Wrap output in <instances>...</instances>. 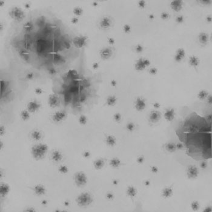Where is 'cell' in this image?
<instances>
[{"label": "cell", "instance_id": "obj_1", "mask_svg": "<svg viewBox=\"0 0 212 212\" xmlns=\"http://www.w3.org/2000/svg\"><path fill=\"white\" fill-rule=\"evenodd\" d=\"M48 150V147L46 144L36 145L32 148V154L34 158L39 159L43 158Z\"/></svg>", "mask_w": 212, "mask_h": 212}, {"label": "cell", "instance_id": "obj_2", "mask_svg": "<svg viewBox=\"0 0 212 212\" xmlns=\"http://www.w3.org/2000/svg\"><path fill=\"white\" fill-rule=\"evenodd\" d=\"M92 198L91 196L87 193L81 194L77 199V202L80 206H85L90 204L92 202Z\"/></svg>", "mask_w": 212, "mask_h": 212}, {"label": "cell", "instance_id": "obj_3", "mask_svg": "<svg viewBox=\"0 0 212 212\" xmlns=\"http://www.w3.org/2000/svg\"><path fill=\"white\" fill-rule=\"evenodd\" d=\"M10 15L14 20L17 21H20L24 17V13L20 8L14 7L10 12Z\"/></svg>", "mask_w": 212, "mask_h": 212}, {"label": "cell", "instance_id": "obj_4", "mask_svg": "<svg viewBox=\"0 0 212 212\" xmlns=\"http://www.w3.org/2000/svg\"><path fill=\"white\" fill-rule=\"evenodd\" d=\"M87 177L82 172H78L75 176V181L78 186H83L87 183Z\"/></svg>", "mask_w": 212, "mask_h": 212}, {"label": "cell", "instance_id": "obj_5", "mask_svg": "<svg viewBox=\"0 0 212 212\" xmlns=\"http://www.w3.org/2000/svg\"><path fill=\"white\" fill-rule=\"evenodd\" d=\"M28 110L30 112H35L40 107L39 104L36 101H31L28 104Z\"/></svg>", "mask_w": 212, "mask_h": 212}, {"label": "cell", "instance_id": "obj_6", "mask_svg": "<svg viewBox=\"0 0 212 212\" xmlns=\"http://www.w3.org/2000/svg\"><path fill=\"white\" fill-rule=\"evenodd\" d=\"M66 116V114L64 112H56L53 116V119L55 122H59L64 119Z\"/></svg>", "mask_w": 212, "mask_h": 212}, {"label": "cell", "instance_id": "obj_7", "mask_svg": "<svg viewBox=\"0 0 212 212\" xmlns=\"http://www.w3.org/2000/svg\"><path fill=\"white\" fill-rule=\"evenodd\" d=\"M49 103L50 107H55L58 105L59 100L55 95H50L49 99Z\"/></svg>", "mask_w": 212, "mask_h": 212}, {"label": "cell", "instance_id": "obj_8", "mask_svg": "<svg viewBox=\"0 0 212 212\" xmlns=\"http://www.w3.org/2000/svg\"><path fill=\"white\" fill-rule=\"evenodd\" d=\"M34 190H35V192L36 195H44L45 192H46V189L43 186H41V185H38L36 186L34 188Z\"/></svg>", "mask_w": 212, "mask_h": 212}, {"label": "cell", "instance_id": "obj_9", "mask_svg": "<svg viewBox=\"0 0 212 212\" xmlns=\"http://www.w3.org/2000/svg\"><path fill=\"white\" fill-rule=\"evenodd\" d=\"M100 25L103 28H108L110 26V20L107 17L103 18L101 21Z\"/></svg>", "mask_w": 212, "mask_h": 212}, {"label": "cell", "instance_id": "obj_10", "mask_svg": "<svg viewBox=\"0 0 212 212\" xmlns=\"http://www.w3.org/2000/svg\"><path fill=\"white\" fill-rule=\"evenodd\" d=\"M62 156L61 153L58 150H55L52 153V159L55 162H58L62 159Z\"/></svg>", "mask_w": 212, "mask_h": 212}, {"label": "cell", "instance_id": "obj_11", "mask_svg": "<svg viewBox=\"0 0 212 212\" xmlns=\"http://www.w3.org/2000/svg\"><path fill=\"white\" fill-rule=\"evenodd\" d=\"M76 46L79 47H82L85 43V37H79L75 38V41H74Z\"/></svg>", "mask_w": 212, "mask_h": 212}, {"label": "cell", "instance_id": "obj_12", "mask_svg": "<svg viewBox=\"0 0 212 212\" xmlns=\"http://www.w3.org/2000/svg\"><path fill=\"white\" fill-rule=\"evenodd\" d=\"M9 191V187L6 184H2L0 187V193L2 196H5Z\"/></svg>", "mask_w": 212, "mask_h": 212}, {"label": "cell", "instance_id": "obj_13", "mask_svg": "<svg viewBox=\"0 0 212 212\" xmlns=\"http://www.w3.org/2000/svg\"><path fill=\"white\" fill-rule=\"evenodd\" d=\"M31 136H32V138H33V139L36 140V141H39V140L41 138V133L39 132V131H37V130H35V131L33 132L32 133Z\"/></svg>", "mask_w": 212, "mask_h": 212}, {"label": "cell", "instance_id": "obj_14", "mask_svg": "<svg viewBox=\"0 0 212 212\" xmlns=\"http://www.w3.org/2000/svg\"><path fill=\"white\" fill-rule=\"evenodd\" d=\"M73 12L75 15L81 16V15L82 14V13H83V10H82V9H81V8L77 7L74 8Z\"/></svg>", "mask_w": 212, "mask_h": 212}, {"label": "cell", "instance_id": "obj_15", "mask_svg": "<svg viewBox=\"0 0 212 212\" xmlns=\"http://www.w3.org/2000/svg\"><path fill=\"white\" fill-rule=\"evenodd\" d=\"M79 90H80V87H78L77 86V84H73L70 87V89H69V92L72 93H77Z\"/></svg>", "mask_w": 212, "mask_h": 212}, {"label": "cell", "instance_id": "obj_16", "mask_svg": "<svg viewBox=\"0 0 212 212\" xmlns=\"http://www.w3.org/2000/svg\"><path fill=\"white\" fill-rule=\"evenodd\" d=\"M24 28L26 31H30L33 28V25L30 22H27L24 24Z\"/></svg>", "mask_w": 212, "mask_h": 212}, {"label": "cell", "instance_id": "obj_17", "mask_svg": "<svg viewBox=\"0 0 212 212\" xmlns=\"http://www.w3.org/2000/svg\"><path fill=\"white\" fill-rule=\"evenodd\" d=\"M110 50L108 49H104L101 52V55L103 57H104V58H107V57H108V56L110 55Z\"/></svg>", "mask_w": 212, "mask_h": 212}, {"label": "cell", "instance_id": "obj_18", "mask_svg": "<svg viewBox=\"0 0 212 212\" xmlns=\"http://www.w3.org/2000/svg\"><path fill=\"white\" fill-rule=\"evenodd\" d=\"M21 118H22L23 120H27L28 118H29V113H28V112H27V111L26 110L23 111V112H21Z\"/></svg>", "mask_w": 212, "mask_h": 212}, {"label": "cell", "instance_id": "obj_19", "mask_svg": "<svg viewBox=\"0 0 212 212\" xmlns=\"http://www.w3.org/2000/svg\"><path fill=\"white\" fill-rule=\"evenodd\" d=\"M103 162L102 160H98V161H96V162H95V168H97V169H99V168H101L103 167Z\"/></svg>", "mask_w": 212, "mask_h": 212}, {"label": "cell", "instance_id": "obj_20", "mask_svg": "<svg viewBox=\"0 0 212 212\" xmlns=\"http://www.w3.org/2000/svg\"><path fill=\"white\" fill-rule=\"evenodd\" d=\"M107 142L108 143V144L110 145H113L115 142V139H114L112 136H108L107 138Z\"/></svg>", "mask_w": 212, "mask_h": 212}, {"label": "cell", "instance_id": "obj_21", "mask_svg": "<svg viewBox=\"0 0 212 212\" xmlns=\"http://www.w3.org/2000/svg\"><path fill=\"white\" fill-rule=\"evenodd\" d=\"M59 171L62 173H66L68 172V168L66 165H61L59 167Z\"/></svg>", "mask_w": 212, "mask_h": 212}, {"label": "cell", "instance_id": "obj_22", "mask_svg": "<svg viewBox=\"0 0 212 212\" xmlns=\"http://www.w3.org/2000/svg\"><path fill=\"white\" fill-rule=\"evenodd\" d=\"M79 122H80V123L81 124H85L87 123L86 117H85V116H84V115H81V116H80V119H79Z\"/></svg>", "mask_w": 212, "mask_h": 212}, {"label": "cell", "instance_id": "obj_23", "mask_svg": "<svg viewBox=\"0 0 212 212\" xmlns=\"http://www.w3.org/2000/svg\"><path fill=\"white\" fill-rule=\"evenodd\" d=\"M6 89V82H5L4 81H1V94L2 93V92H4Z\"/></svg>", "mask_w": 212, "mask_h": 212}, {"label": "cell", "instance_id": "obj_24", "mask_svg": "<svg viewBox=\"0 0 212 212\" xmlns=\"http://www.w3.org/2000/svg\"><path fill=\"white\" fill-rule=\"evenodd\" d=\"M119 161H118V159H113L112 161H111V165H112V166L116 167L119 165Z\"/></svg>", "mask_w": 212, "mask_h": 212}, {"label": "cell", "instance_id": "obj_25", "mask_svg": "<svg viewBox=\"0 0 212 212\" xmlns=\"http://www.w3.org/2000/svg\"><path fill=\"white\" fill-rule=\"evenodd\" d=\"M115 102V99L114 97H110L107 100V103L109 105H112Z\"/></svg>", "mask_w": 212, "mask_h": 212}, {"label": "cell", "instance_id": "obj_26", "mask_svg": "<svg viewBox=\"0 0 212 212\" xmlns=\"http://www.w3.org/2000/svg\"><path fill=\"white\" fill-rule=\"evenodd\" d=\"M85 100H86V96L84 95H81L79 98V101L80 103H84L85 101Z\"/></svg>", "mask_w": 212, "mask_h": 212}, {"label": "cell", "instance_id": "obj_27", "mask_svg": "<svg viewBox=\"0 0 212 212\" xmlns=\"http://www.w3.org/2000/svg\"><path fill=\"white\" fill-rule=\"evenodd\" d=\"M33 77H34V75H33V73H28L27 75L26 78H27V79H28V80H32V79H33Z\"/></svg>", "mask_w": 212, "mask_h": 212}, {"label": "cell", "instance_id": "obj_28", "mask_svg": "<svg viewBox=\"0 0 212 212\" xmlns=\"http://www.w3.org/2000/svg\"><path fill=\"white\" fill-rule=\"evenodd\" d=\"M129 194L131 196H133L134 194V190L133 188H130L129 189Z\"/></svg>", "mask_w": 212, "mask_h": 212}, {"label": "cell", "instance_id": "obj_29", "mask_svg": "<svg viewBox=\"0 0 212 212\" xmlns=\"http://www.w3.org/2000/svg\"><path fill=\"white\" fill-rule=\"evenodd\" d=\"M90 153L89 152H85L83 154V156L84 158H87L90 157Z\"/></svg>", "mask_w": 212, "mask_h": 212}, {"label": "cell", "instance_id": "obj_30", "mask_svg": "<svg viewBox=\"0 0 212 212\" xmlns=\"http://www.w3.org/2000/svg\"><path fill=\"white\" fill-rule=\"evenodd\" d=\"M35 92H36V94L40 95L43 93V90L41 89H39V88H38V89H36V90H35Z\"/></svg>", "mask_w": 212, "mask_h": 212}, {"label": "cell", "instance_id": "obj_31", "mask_svg": "<svg viewBox=\"0 0 212 212\" xmlns=\"http://www.w3.org/2000/svg\"><path fill=\"white\" fill-rule=\"evenodd\" d=\"M133 128V124H129L128 126H127V129H128L129 130H132Z\"/></svg>", "mask_w": 212, "mask_h": 212}, {"label": "cell", "instance_id": "obj_32", "mask_svg": "<svg viewBox=\"0 0 212 212\" xmlns=\"http://www.w3.org/2000/svg\"><path fill=\"white\" fill-rule=\"evenodd\" d=\"M54 59H55V61H58V60H59V59H60V56H59V55H55V56H54Z\"/></svg>", "mask_w": 212, "mask_h": 212}, {"label": "cell", "instance_id": "obj_33", "mask_svg": "<svg viewBox=\"0 0 212 212\" xmlns=\"http://www.w3.org/2000/svg\"><path fill=\"white\" fill-rule=\"evenodd\" d=\"M115 118L116 121H119L121 118L120 115H119V114H116V115L115 116Z\"/></svg>", "mask_w": 212, "mask_h": 212}, {"label": "cell", "instance_id": "obj_34", "mask_svg": "<svg viewBox=\"0 0 212 212\" xmlns=\"http://www.w3.org/2000/svg\"><path fill=\"white\" fill-rule=\"evenodd\" d=\"M0 133H1V135H2V134H4V129L3 128V127H1V129H0Z\"/></svg>", "mask_w": 212, "mask_h": 212}, {"label": "cell", "instance_id": "obj_35", "mask_svg": "<svg viewBox=\"0 0 212 212\" xmlns=\"http://www.w3.org/2000/svg\"><path fill=\"white\" fill-rule=\"evenodd\" d=\"M72 22L73 23H78V19H77V18H73L72 20Z\"/></svg>", "mask_w": 212, "mask_h": 212}, {"label": "cell", "instance_id": "obj_36", "mask_svg": "<svg viewBox=\"0 0 212 212\" xmlns=\"http://www.w3.org/2000/svg\"><path fill=\"white\" fill-rule=\"evenodd\" d=\"M49 73L50 74H54V73H56V71L54 69H51V70H49Z\"/></svg>", "mask_w": 212, "mask_h": 212}, {"label": "cell", "instance_id": "obj_37", "mask_svg": "<svg viewBox=\"0 0 212 212\" xmlns=\"http://www.w3.org/2000/svg\"><path fill=\"white\" fill-rule=\"evenodd\" d=\"M107 198H108V199H112L113 198V195L111 193H108V195H107Z\"/></svg>", "mask_w": 212, "mask_h": 212}, {"label": "cell", "instance_id": "obj_38", "mask_svg": "<svg viewBox=\"0 0 212 212\" xmlns=\"http://www.w3.org/2000/svg\"><path fill=\"white\" fill-rule=\"evenodd\" d=\"M41 203H42V204L44 205V206H46V205H47V201L46 200H43Z\"/></svg>", "mask_w": 212, "mask_h": 212}, {"label": "cell", "instance_id": "obj_39", "mask_svg": "<svg viewBox=\"0 0 212 212\" xmlns=\"http://www.w3.org/2000/svg\"><path fill=\"white\" fill-rule=\"evenodd\" d=\"M64 204L65 206H69V202H68V201H65L64 202Z\"/></svg>", "mask_w": 212, "mask_h": 212}, {"label": "cell", "instance_id": "obj_40", "mask_svg": "<svg viewBox=\"0 0 212 212\" xmlns=\"http://www.w3.org/2000/svg\"><path fill=\"white\" fill-rule=\"evenodd\" d=\"M27 212H35V210H33V209H27V210H26Z\"/></svg>", "mask_w": 212, "mask_h": 212}, {"label": "cell", "instance_id": "obj_41", "mask_svg": "<svg viewBox=\"0 0 212 212\" xmlns=\"http://www.w3.org/2000/svg\"><path fill=\"white\" fill-rule=\"evenodd\" d=\"M101 1H104V0H101Z\"/></svg>", "mask_w": 212, "mask_h": 212}]
</instances>
